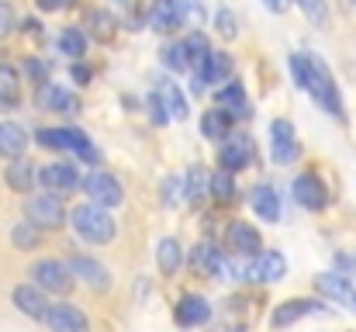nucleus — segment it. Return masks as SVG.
Wrapping results in <instances>:
<instances>
[{"mask_svg": "<svg viewBox=\"0 0 356 332\" xmlns=\"http://www.w3.org/2000/svg\"><path fill=\"white\" fill-rule=\"evenodd\" d=\"M287 66H291L294 84H298L305 94H312V101L325 111V114H332L336 121L346 118L343 97H339V84H336L332 70H329L315 52H291V56H287Z\"/></svg>", "mask_w": 356, "mask_h": 332, "instance_id": "f257e3e1", "label": "nucleus"}, {"mask_svg": "<svg viewBox=\"0 0 356 332\" xmlns=\"http://www.w3.org/2000/svg\"><path fill=\"white\" fill-rule=\"evenodd\" d=\"M70 225H73V232H76L83 242H90V246H104V242H111L115 232H118L115 219H111L108 208H101V205H80V208H73V212H70Z\"/></svg>", "mask_w": 356, "mask_h": 332, "instance_id": "f03ea898", "label": "nucleus"}, {"mask_svg": "<svg viewBox=\"0 0 356 332\" xmlns=\"http://www.w3.org/2000/svg\"><path fill=\"white\" fill-rule=\"evenodd\" d=\"M24 215H28V221L35 225V228H63L66 225V208H63V198L59 194H31L28 198V205H24Z\"/></svg>", "mask_w": 356, "mask_h": 332, "instance_id": "7ed1b4c3", "label": "nucleus"}, {"mask_svg": "<svg viewBox=\"0 0 356 332\" xmlns=\"http://www.w3.org/2000/svg\"><path fill=\"white\" fill-rule=\"evenodd\" d=\"M35 108L52 111V114H63V118H76V114H80V97H76L70 87L45 80V84L35 87Z\"/></svg>", "mask_w": 356, "mask_h": 332, "instance_id": "20e7f679", "label": "nucleus"}, {"mask_svg": "<svg viewBox=\"0 0 356 332\" xmlns=\"http://www.w3.org/2000/svg\"><path fill=\"white\" fill-rule=\"evenodd\" d=\"M270 156H273L277 166H291V163H298V156H301L298 132H294V125H291L287 118L270 121Z\"/></svg>", "mask_w": 356, "mask_h": 332, "instance_id": "39448f33", "label": "nucleus"}, {"mask_svg": "<svg viewBox=\"0 0 356 332\" xmlns=\"http://www.w3.org/2000/svg\"><path fill=\"white\" fill-rule=\"evenodd\" d=\"M31 280H35L38 291H49V294H70L73 284H76V277L70 274V267L59 263V260H38L31 267Z\"/></svg>", "mask_w": 356, "mask_h": 332, "instance_id": "423d86ee", "label": "nucleus"}, {"mask_svg": "<svg viewBox=\"0 0 356 332\" xmlns=\"http://www.w3.org/2000/svg\"><path fill=\"white\" fill-rule=\"evenodd\" d=\"M80 187L87 191L90 205H101V208H118L121 201H124V187H121V180L111 170H94Z\"/></svg>", "mask_w": 356, "mask_h": 332, "instance_id": "0eeeda50", "label": "nucleus"}, {"mask_svg": "<svg viewBox=\"0 0 356 332\" xmlns=\"http://www.w3.org/2000/svg\"><path fill=\"white\" fill-rule=\"evenodd\" d=\"M35 180H38L49 194H59V198L70 194V191H76V187L83 184L76 163H45V166H38Z\"/></svg>", "mask_w": 356, "mask_h": 332, "instance_id": "6e6552de", "label": "nucleus"}, {"mask_svg": "<svg viewBox=\"0 0 356 332\" xmlns=\"http://www.w3.org/2000/svg\"><path fill=\"white\" fill-rule=\"evenodd\" d=\"M291 194H294V201H298L301 208H308V212H322V208L329 205L325 180H322L315 170H305V173H298V177L291 180Z\"/></svg>", "mask_w": 356, "mask_h": 332, "instance_id": "1a4fd4ad", "label": "nucleus"}, {"mask_svg": "<svg viewBox=\"0 0 356 332\" xmlns=\"http://www.w3.org/2000/svg\"><path fill=\"white\" fill-rule=\"evenodd\" d=\"M284 274H287V260L277 249H259L245 263V280H252V284H277V280H284Z\"/></svg>", "mask_w": 356, "mask_h": 332, "instance_id": "9d476101", "label": "nucleus"}, {"mask_svg": "<svg viewBox=\"0 0 356 332\" xmlns=\"http://www.w3.org/2000/svg\"><path fill=\"white\" fill-rule=\"evenodd\" d=\"M252 159H256V145H252V139H249L245 132H242V135H232V132H229V139L218 142V166H222V170L238 173V170L252 166Z\"/></svg>", "mask_w": 356, "mask_h": 332, "instance_id": "9b49d317", "label": "nucleus"}, {"mask_svg": "<svg viewBox=\"0 0 356 332\" xmlns=\"http://www.w3.org/2000/svg\"><path fill=\"white\" fill-rule=\"evenodd\" d=\"M191 267H194V274H201V277H208V280H225V277H229V256L218 253V246H211V242L194 246Z\"/></svg>", "mask_w": 356, "mask_h": 332, "instance_id": "f8f14e48", "label": "nucleus"}, {"mask_svg": "<svg viewBox=\"0 0 356 332\" xmlns=\"http://www.w3.org/2000/svg\"><path fill=\"white\" fill-rule=\"evenodd\" d=\"M42 322L49 326V332H90L87 315L76 305H49Z\"/></svg>", "mask_w": 356, "mask_h": 332, "instance_id": "ddd939ff", "label": "nucleus"}, {"mask_svg": "<svg viewBox=\"0 0 356 332\" xmlns=\"http://www.w3.org/2000/svg\"><path fill=\"white\" fill-rule=\"evenodd\" d=\"M315 287H318L329 301L343 305L346 312L356 315V287L350 277H343V274H318V277H315Z\"/></svg>", "mask_w": 356, "mask_h": 332, "instance_id": "4468645a", "label": "nucleus"}, {"mask_svg": "<svg viewBox=\"0 0 356 332\" xmlns=\"http://www.w3.org/2000/svg\"><path fill=\"white\" fill-rule=\"evenodd\" d=\"M215 104L225 111L229 121H245V118H252V104L245 101V90H242V84H236V80H229V84H222V87L215 90Z\"/></svg>", "mask_w": 356, "mask_h": 332, "instance_id": "2eb2a0df", "label": "nucleus"}, {"mask_svg": "<svg viewBox=\"0 0 356 332\" xmlns=\"http://www.w3.org/2000/svg\"><path fill=\"white\" fill-rule=\"evenodd\" d=\"M173 319L180 329H197V326H208L211 322V305L201 298V294H184L173 308Z\"/></svg>", "mask_w": 356, "mask_h": 332, "instance_id": "dca6fc26", "label": "nucleus"}, {"mask_svg": "<svg viewBox=\"0 0 356 332\" xmlns=\"http://www.w3.org/2000/svg\"><path fill=\"white\" fill-rule=\"evenodd\" d=\"M70 274L73 277H80L87 287H94V291H108L111 287V270L104 267V263H97V260H90V256H70Z\"/></svg>", "mask_w": 356, "mask_h": 332, "instance_id": "f3484780", "label": "nucleus"}, {"mask_svg": "<svg viewBox=\"0 0 356 332\" xmlns=\"http://www.w3.org/2000/svg\"><path fill=\"white\" fill-rule=\"evenodd\" d=\"M322 308H325V305H318V301H312V298H291V301H284V305L273 308L270 326H273V329H287V326H294V322H301L305 315H315V312H322Z\"/></svg>", "mask_w": 356, "mask_h": 332, "instance_id": "a211bd4d", "label": "nucleus"}, {"mask_svg": "<svg viewBox=\"0 0 356 332\" xmlns=\"http://www.w3.org/2000/svg\"><path fill=\"white\" fill-rule=\"evenodd\" d=\"M145 28H152L156 35H173L180 28L177 0H152L149 10H145Z\"/></svg>", "mask_w": 356, "mask_h": 332, "instance_id": "6ab92c4d", "label": "nucleus"}, {"mask_svg": "<svg viewBox=\"0 0 356 332\" xmlns=\"http://www.w3.org/2000/svg\"><path fill=\"white\" fill-rule=\"evenodd\" d=\"M184 52H187V70L194 73L197 90H201V73H204V66H208V59H211V42L204 38V31H187Z\"/></svg>", "mask_w": 356, "mask_h": 332, "instance_id": "aec40b11", "label": "nucleus"}, {"mask_svg": "<svg viewBox=\"0 0 356 332\" xmlns=\"http://www.w3.org/2000/svg\"><path fill=\"white\" fill-rule=\"evenodd\" d=\"M225 242H229V249L236 256H256L263 249V239H259V232L249 221H232L229 232H225Z\"/></svg>", "mask_w": 356, "mask_h": 332, "instance_id": "412c9836", "label": "nucleus"}, {"mask_svg": "<svg viewBox=\"0 0 356 332\" xmlns=\"http://www.w3.org/2000/svg\"><path fill=\"white\" fill-rule=\"evenodd\" d=\"M10 301H14V308H17L21 315L38 319V322H42V315H45V308H49L45 291H38L35 284H17V287L10 291Z\"/></svg>", "mask_w": 356, "mask_h": 332, "instance_id": "4be33fe9", "label": "nucleus"}, {"mask_svg": "<svg viewBox=\"0 0 356 332\" xmlns=\"http://www.w3.org/2000/svg\"><path fill=\"white\" fill-rule=\"evenodd\" d=\"M28 142H31V135H28L24 125H17V121H0V159H17V156H24Z\"/></svg>", "mask_w": 356, "mask_h": 332, "instance_id": "5701e85b", "label": "nucleus"}, {"mask_svg": "<svg viewBox=\"0 0 356 332\" xmlns=\"http://www.w3.org/2000/svg\"><path fill=\"white\" fill-rule=\"evenodd\" d=\"M35 163L31 159H24V156H17V159H10L7 166H3V184L14 191V194H28L31 187H35Z\"/></svg>", "mask_w": 356, "mask_h": 332, "instance_id": "b1692460", "label": "nucleus"}, {"mask_svg": "<svg viewBox=\"0 0 356 332\" xmlns=\"http://www.w3.org/2000/svg\"><path fill=\"white\" fill-rule=\"evenodd\" d=\"M208 191H211V170L208 166H191L187 177H184V201L191 208H201L208 201Z\"/></svg>", "mask_w": 356, "mask_h": 332, "instance_id": "393cba45", "label": "nucleus"}, {"mask_svg": "<svg viewBox=\"0 0 356 332\" xmlns=\"http://www.w3.org/2000/svg\"><path fill=\"white\" fill-rule=\"evenodd\" d=\"M249 205L263 221H280V194L273 191V184H256L249 191Z\"/></svg>", "mask_w": 356, "mask_h": 332, "instance_id": "a878e982", "label": "nucleus"}, {"mask_svg": "<svg viewBox=\"0 0 356 332\" xmlns=\"http://www.w3.org/2000/svg\"><path fill=\"white\" fill-rule=\"evenodd\" d=\"M87 35H94L97 42H111L115 38V31H118V21H115V14L111 10H104V7H90L87 14H83V24H80Z\"/></svg>", "mask_w": 356, "mask_h": 332, "instance_id": "bb28decb", "label": "nucleus"}, {"mask_svg": "<svg viewBox=\"0 0 356 332\" xmlns=\"http://www.w3.org/2000/svg\"><path fill=\"white\" fill-rule=\"evenodd\" d=\"M156 97L163 101V108H166V114H170L173 121H184V118H187V97H184V90H180L170 77H159Z\"/></svg>", "mask_w": 356, "mask_h": 332, "instance_id": "cd10ccee", "label": "nucleus"}, {"mask_svg": "<svg viewBox=\"0 0 356 332\" xmlns=\"http://www.w3.org/2000/svg\"><path fill=\"white\" fill-rule=\"evenodd\" d=\"M21 104V70L0 63V111H14Z\"/></svg>", "mask_w": 356, "mask_h": 332, "instance_id": "c85d7f7f", "label": "nucleus"}, {"mask_svg": "<svg viewBox=\"0 0 356 332\" xmlns=\"http://www.w3.org/2000/svg\"><path fill=\"white\" fill-rule=\"evenodd\" d=\"M232 70H236V59L229 56V52H215L211 49V59H208V66H204V73H201V87H222V84H229L232 80Z\"/></svg>", "mask_w": 356, "mask_h": 332, "instance_id": "c756f323", "label": "nucleus"}, {"mask_svg": "<svg viewBox=\"0 0 356 332\" xmlns=\"http://www.w3.org/2000/svg\"><path fill=\"white\" fill-rule=\"evenodd\" d=\"M156 267H159L163 277H173L184 267V249H180V242L173 235L159 239V246H156Z\"/></svg>", "mask_w": 356, "mask_h": 332, "instance_id": "7c9ffc66", "label": "nucleus"}, {"mask_svg": "<svg viewBox=\"0 0 356 332\" xmlns=\"http://www.w3.org/2000/svg\"><path fill=\"white\" fill-rule=\"evenodd\" d=\"M208 201H215V205H236L238 201V187H236V173H229V170H215L211 173V191H208Z\"/></svg>", "mask_w": 356, "mask_h": 332, "instance_id": "2f4dec72", "label": "nucleus"}, {"mask_svg": "<svg viewBox=\"0 0 356 332\" xmlns=\"http://www.w3.org/2000/svg\"><path fill=\"white\" fill-rule=\"evenodd\" d=\"M87 45H90V38H87V31H83L80 24H66V28L59 31V52L70 56L73 63L87 56Z\"/></svg>", "mask_w": 356, "mask_h": 332, "instance_id": "473e14b6", "label": "nucleus"}, {"mask_svg": "<svg viewBox=\"0 0 356 332\" xmlns=\"http://www.w3.org/2000/svg\"><path fill=\"white\" fill-rule=\"evenodd\" d=\"M229 132H232V121L225 118V111L222 108L204 111V118H201V135H204L208 142H225Z\"/></svg>", "mask_w": 356, "mask_h": 332, "instance_id": "72a5a7b5", "label": "nucleus"}, {"mask_svg": "<svg viewBox=\"0 0 356 332\" xmlns=\"http://www.w3.org/2000/svg\"><path fill=\"white\" fill-rule=\"evenodd\" d=\"M70 152H73L80 163H101V152H97L94 139H90L83 128H73V125H70Z\"/></svg>", "mask_w": 356, "mask_h": 332, "instance_id": "f704fd0d", "label": "nucleus"}, {"mask_svg": "<svg viewBox=\"0 0 356 332\" xmlns=\"http://www.w3.org/2000/svg\"><path fill=\"white\" fill-rule=\"evenodd\" d=\"M35 142L42 149H52V152H70V125L66 128H38Z\"/></svg>", "mask_w": 356, "mask_h": 332, "instance_id": "c9c22d12", "label": "nucleus"}, {"mask_svg": "<svg viewBox=\"0 0 356 332\" xmlns=\"http://www.w3.org/2000/svg\"><path fill=\"white\" fill-rule=\"evenodd\" d=\"M10 242H14V249H21V253L38 249V242H42V228H35L31 221H17V225L10 228Z\"/></svg>", "mask_w": 356, "mask_h": 332, "instance_id": "e433bc0d", "label": "nucleus"}, {"mask_svg": "<svg viewBox=\"0 0 356 332\" xmlns=\"http://www.w3.org/2000/svg\"><path fill=\"white\" fill-rule=\"evenodd\" d=\"M177 14H180V28L187 24L191 31H197L204 24V3L201 0H177Z\"/></svg>", "mask_w": 356, "mask_h": 332, "instance_id": "4c0bfd02", "label": "nucleus"}, {"mask_svg": "<svg viewBox=\"0 0 356 332\" xmlns=\"http://www.w3.org/2000/svg\"><path fill=\"white\" fill-rule=\"evenodd\" d=\"M159 59H163V66H166L170 73H187V52H184V42H170V45H163Z\"/></svg>", "mask_w": 356, "mask_h": 332, "instance_id": "58836bf2", "label": "nucleus"}, {"mask_svg": "<svg viewBox=\"0 0 356 332\" xmlns=\"http://www.w3.org/2000/svg\"><path fill=\"white\" fill-rule=\"evenodd\" d=\"M298 3V10L315 24V28H325L329 24V3L325 0H294Z\"/></svg>", "mask_w": 356, "mask_h": 332, "instance_id": "ea45409f", "label": "nucleus"}, {"mask_svg": "<svg viewBox=\"0 0 356 332\" xmlns=\"http://www.w3.org/2000/svg\"><path fill=\"white\" fill-rule=\"evenodd\" d=\"M215 31H218L225 42H236L238 38V17L229 7H218V10H215Z\"/></svg>", "mask_w": 356, "mask_h": 332, "instance_id": "a19ab883", "label": "nucleus"}, {"mask_svg": "<svg viewBox=\"0 0 356 332\" xmlns=\"http://www.w3.org/2000/svg\"><path fill=\"white\" fill-rule=\"evenodd\" d=\"M184 201V180H177V177H166L163 180V205H180Z\"/></svg>", "mask_w": 356, "mask_h": 332, "instance_id": "79ce46f5", "label": "nucleus"}, {"mask_svg": "<svg viewBox=\"0 0 356 332\" xmlns=\"http://www.w3.org/2000/svg\"><path fill=\"white\" fill-rule=\"evenodd\" d=\"M24 77L38 87V84H45V80H49V66H45L42 59H24Z\"/></svg>", "mask_w": 356, "mask_h": 332, "instance_id": "37998d69", "label": "nucleus"}, {"mask_svg": "<svg viewBox=\"0 0 356 332\" xmlns=\"http://www.w3.org/2000/svg\"><path fill=\"white\" fill-rule=\"evenodd\" d=\"M149 118H152V125H159V128L173 121V118L166 114V108H163V101L156 97V90H152V97H149Z\"/></svg>", "mask_w": 356, "mask_h": 332, "instance_id": "c03bdc74", "label": "nucleus"}, {"mask_svg": "<svg viewBox=\"0 0 356 332\" xmlns=\"http://www.w3.org/2000/svg\"><path fill=\"white\" fill-rule=\"evenodd\" d=\"M70 77H73V84H76V87H87V84H90V77H94V70H90L83 59H76V63L70 66Z\"/></svg>", "mask_w": 356, "mask_h": 332, "instance_id": "a18cd8bd", "label": "nucleus"}, {"mask_svg": "<svg viewBox=\"0 0 356 332\" xmlns=\"http://www.w3.org/2000/svg\"><path fill=\"white\" fill-rule=\"evenodd\" d=\"M14 28H17V17H14V10H10L7 3H0V38H7Z\"/></svg>", "mask_w": 356, "mask_h": 332, "instance_id": "49530a36", "label": "nucleus"}, {"mask_svg": "<svg viewBox=\"0 0 356 332\" xmlns=\"http://www.w3.org/2000/svg\"><path fill=\"white\" fill-rule=\"evenodd\" d=\"M21 31L31 35V38H42V24H38L35 17H24V21H21Z\"/></svg>", "mask_w": 356, "mask_h": 332, "instance_id": "de8ad7c7", "label": "nucleus"}, {"mask_svg": "<svg viewBox=\"0 0 356 332\" xmlns=\"http://www.w3.org/2000/svg\"><path fill=\"white\" fill-rule=\"evenodd\" d=\"M35 7L45 10V14H52V10H63V0H35Z\"/></svg>", "mask_w": 356, "mask_h": 332, "instance_id": "09e8293b", "label": "nucleus"}, {"mask_svg": "<svg viewBox=\"0 0 356 332\" xmlns=\"http://www.w3.org/2000/svg\"><path fill=\"white\" fill-rule=\"evenodd\" d=\"M263 3H266V7H270V10H273V14H284V10H287V3H291V0H263Z\"/></svg>", "mask_w": 356, "mask_h": 332, "instance_id": "8fccbe9b", "label": "nucleus"}, {"mask_svg": "<svg viewBox=\"0 0 356 332\" xmlns=\"http://www.w3.org/2000/svg\"><path fill=\"white\" fill-rule=\"evenodd\" d=\"M118 3H124V7H131V3H135V0H118Z\"/></svg>", "mask_w": 356, "mask_h": 332, "instance_id": "3c124183", "label": "nucleus"}]
</instances>
